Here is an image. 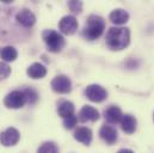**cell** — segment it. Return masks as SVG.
<instances>
[{
  "label": "cell",
  "instance_id": "8",
  "mask_svg": "<svg viewBox=\"0 0 154 153\" xmlns=\"http://www.w3.org/2000/svg\"><path fill=\"white\" fill-rule=\"evenodd\" d=\"M59 28L62 34L65 35H73L78 29V20L74 16H65L60 23Z\"/></svg>",
  "mask_w": 154,
  "mask_h": 153
},
{
  "label": "cell",
  "instance_id": "21",
  "mask_svg": "<svg viewBox=\"0 0 154 153\" xmlns=\"http://www.w3.org/2000/svg\"><path fill=\"white\" fill-rule=\"evenodd\" d=\"M77 122H78V118L75 115H71V116L63 118V126H65L66 129H72V128H74V126L77 124Z\"/></svg>",
  "mask_w": 154,
  "mask_h": 153
},
{
  "label": "cell",
  "instance_id": "3",
  "mask_svg": "<svg viewBox=\"0 0 154 153\" xmlns=\"http://www.w3.org/2000/svg\"><path fill=\"white\" fill-rule=\"evenodd\" d=\"M42 37L44 39L48 50L53 52V53H59L62 50V48L65 47L66 42L62 35H60L59 33H56L55 30H44L42 34Z\"/></svg>",
  "mask_w": 154,
  "mask_h": 153
},
{
  "label": "cell",
  "instance_id": "23",
  "mask_svg": "<svg viewBox=\"0 0 154 153\" xmlns=\"http://www.w3.org/2000/svg\"><path fill=\"white\" fill-rule=\"evenodd\" d=\"M68 7L71 8V11H73L74 13H80L81 8H82V4L80 1H69L68 2Z\"/></svg>",
  "mask_w": 154,
  "mask_h": 153
},
{
  "label": "cell",
  "instance_id": "6",
  "mask_svg": "<svg viewBox=\"0 0 154 153\" xmlns=\"http://www.w3.org/2000/svg\"><path fill=\"white\" fill-rule=\"evenodd\" d=\"M19 139H20V134L13 127H10V128L5 129L0 134V144L4 145V146H6V147L14 146L19 141Z\"/></svg>",
  "mask_w": 154,
  "mask_h": 153
},
{
  "label": "cell",
  "instance_id": "17",
  "mask_svg": "<svg viewBox=\"0 0 154 153\" xmlns=\"http://www.w3.org/2000/svg\"><path fill=\"white\" fill-rule=\"evenodd\" d=\"M17 56H18V53L13 47L7 45L4 48H0V58L5 62H12L17 59Z\"/></svg>",
  "mask_w": 154,
  "mask_h": 153
},
{
  "label": "cell",
  "instance_id": "13",
  "mask_svg": "<svg viewBox=\"0 0 154 153\" xmlns=\"http://www.w3.org/2000/svg\"><path fill=\"white\" fill-rule=\"evenodd\" d=\"M121 127H122V130L127 134H133L136 129V120L134 116L127 114L123 115L122 120H121Z\"/></svg>",
  "mask_w": 154,
  "mask_h": 153
},
{
  "label": "cell",
  "instance_id": "14",
  "mask_svg": "<svg viewBox=\"0 0 154 153\" xmlns=\"http://www.w3.org/2000/svg\"><path fill=\"white\" fill-rule=\"evenodd\" d=\"M109 18L116 25H122V24H125L129 20V13L127 11L122 10V8H117V10H114L110 13Z\"/></svg>",
  "mask_w": 154,
  "mask_h": 153
},
{
  "label": "cell",
  "instance_id": "22",
  "mask_svg": "<svg viewBox=\"0 0 154 153\" xmlns=\"http://www.w3.org/2000/svg\"><path fill=\"white\" fill-rule=\"evenodd\" d=\"M11 74V67L6 62H0V80L6 79Z\"/></svg>",
  "mask_w": 154,
  "mask_h": 153
},
{
  "label": "cell",
  "instance_id": "5",
  "mask_svg": "<svg viewBox=\"0 0 154 153\" xmlns=\"http://www.w3.org/2000/svg\"><path fill=\"white\" fill-rule=\"evenodd\" d=\"M85 96L91 101V102H96V103H99V102H103L106 97H108V92L104 87H102L100 85H88L86 89H85Z\"/></svg>",
  "mask_w": 154,
  "mask_h": 153
},
{
  "label": "cell",
  "instance_id": "16",
  "mask_svg": "<svg viewBox=\"0 0 154 153\" xmlns=\"http://www.w3.org/2000/svg\"><path fill=\"white\" fill-rule=\"evenodd\" d=\"M26 73H28V76H30V78H32V79H41V78L45 76V74H47V68L42 64L35 62V64H32L28 68Z\"/></svg>",
  "mask_w": 154,
  "mask_h": 153
},
{
  "label": "cell",
  "instance_id": "11",
  "mask_svg": "<svg viewBox=\"0 0 154 153\" xmlns=\"http://www.w3.org/2000/svg\"><path fill=\"white\" fill-rule=\"evenodd\" d=\"M99 135L109 145H114L117 141V130L111 126H103L99 130Z\"/></svg>",
  "mask_w": 154,
  "mask_h": 153
},
{
  "label": "cell",
  "instance_id": "19",
  "mask_svg": "<svg viewBox=\"0 0 154 153\" xmlns=\"http://www.w3.org/2000/svg\"><path fill=\"white\" fill-rule=\"evenodd\" d=\"M23 92H24V95H25L26 103H29L30 105H32V104H35V103L37 102V99H38V95H37V92H36L34 89L28 87V89L23 90Z\"/></svg>",
  "mask_w": 154,
  "mask_h": 153
},
{
  "label": "cell",
  "instance_id": "20",
  "mask_svg": "<svg viewBox=\"0 0 154 153\" xmlns=\"http://www.w3.org/2000/svg\"><path fill=\"white\" fill-rule=\"evenodd\" d=\"M37 153H59V148L53 141H48L39 147Z\"/></svg>",
  "mask_w": 154,
  "mask_h": 153
},
{
  "label": "cell",
  "instance_id": "4",
  "mask_svg": "<svg viewBox=\"0 0 154 153\" xmlns=\"http://www.w3.org/2000/svg\"><path fill=\"white\" fill-rule=\"evenodd\" d=\"M25 103H26V98L23 91H12L4 99V104L10 109H19Z\"/></svg>",
  "mask_w": 154,
  "mask_h": 153
},
{
  "label": "cell",
  "instance_id": "10",
  "mask_svg": "<svg viewBox=\"0 0 154 153\" xmlns=\"http://www.w3.org/2000/svg\"><path fill=\"white\" fill-rule=\"evenodd\" d=\"M79 120L81 122H86V121L94 122V121L99 120V113L96 108H93L91 105H85L79 111Z\"/></svg>",
  "mask_w": 154,
  "mask_h": 153
},
{
  "label": "cell",
  "instance_id": "15",
  "mask_svg": "<svg viewBox=\"0 0 154 153\" xmlns=\"http://www.w3.org/2000/svg\"><path fill=\"white\" fill-rule=\"evenodd\" d=\"M104 116H105V120H106L109 123H112V124L121 122V120H122V117H123L121 109H119L118 107H115V105L108 108V109L104 111Z\"/></svg>",
  "mask_w": 154,
  "mask_h": 153
},
{
  "label": "cell",
  "instance_id": "12",
  "mask_svg": "<svg viewBox=\"0 0 154 153\" xmlns=\"http://www.w3.org/2000/svg\"><path fill=\"white\" fill-rule=\"evenodd\" d=\"M74 139L84 145H90L92 141V132L87 127H80L74 133Z\"/></svg>",
  "mask_w": 154,
  "mask_h": 153
},
{
  "label": "cell",
  "instance_id": "1",
  "mask_svg": "<svg viewBox=\"0 0 154 153\" xmlns=\"http://www.w3.org/2000/svg\"><path fill=\"white\" fill-rule=\"evenodd\" d=\"M105 42L111 50H122L130 42V31L127 28H110Z\"/></svg>",
  "mask_w": 154,
  "mask_h": 153
},
{
  "label": "cell",
  "instance_id": "24",
  "mask_svg": "<svg viewBox=\"0 0 154 153\" xmlns=\"http://www.w3.org/2000/svg\"><path fill=\"white\" fill-rule=\"evenodd\" d=\"M117 153H134L131 150H128V148H122V150H119Z\"/></svg>",
  "mask_w": 154,
  "mask_h": 153
},
{
  "label": "cell",
  "instance_id": "2",
  "mask_svg": "<svg viewBox=\"0 0 154 153\" xmlns=\"http://www.w3.org/2000/svg\"><path fill=\"white\" fill-rule=\"evenodd\" d=\"M104 29H105V20L97 14H91L86 20V24L82 30V35L86 39L93 41L102 36Z\"/></svg>",
  "mask_w": 154,
  "mask_h": 153
},
{
  "label": "cell",
  "instance_id": "18",
  "mask_svg": "<svg viewBox=\"0 0 154 153\" xmlns=\"http://www.w3.org/2000/svg\"><path fill=\"white\" fill-rule=\"evenodd\" d=\"M59 115L62 116L63 118L71 116V115H74V104L69 101H63L59 104Z\"/></svg>",
  "mask_w": 154,
  "mask_h": 153
},
{
  "label": "cell",
  "instance_id": "7",
  "mask_svg": "<svg viewBox=\"0 0 154 153\" xmlns=\"http://www.w3.org/2000/svg\"><path fill=\"white\" fill-rule=\"evenodd\" d=\"M51 89L57 93H68L72 90V81L68 76H57L51 81Z\"/></svg>",
  "mask_w": 154,
  "mask_h": 153
},
{
  "label": "cell",
  "instance_id": "9",
  "mask_svg": "<svg viewBox=\"0 0 154 153\" xmlns=\"http://www.w3.org/2000/svg\"><path fill=\"white\" fill-rule=\"evenodd\" d=\"M16 20H17L20 25H23L24 28H31V27L35 24V22H36V17H35V14H34L30 10L23 8V10H20V11L17 13Z\"/></svg>",
  "mask_w": 154,
  "mask_h": 153
}]
</instances>
